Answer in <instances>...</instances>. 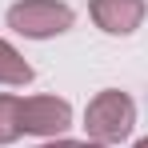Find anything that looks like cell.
Segmentation results:
<instances>
[{
    "instance_id": "cell-5",
    "label": "cell",
    "mask_w": 148,
    "mask_h": 148,
    "mask_svg": "<svg viewBox=\"0 0 148 148\" xmlns=\"http://www.w3.org/2000/svg\"><path fill=\"white\" fill-rule=\"evenodd\" d=\"M32 80V64L8 40H0V84H28Z\"/></svg>"
},
{
    "instance_id": "cell-3",
    "label": "cell",
    "mask_w": 148,
    "mask_h": 148,
    "mask_svg": "<svg viewBox=\"0 0 148 148\" xmlns=\"http://www.w3.org/2000/svg\"><path fill=\"white\" fill-rule=\"evenodd\" d=\"M72 124V104L60 96H20V132L32 136H60Z\"/></svg>"
},
{
    "instance_id": "cell-4",
    "label": "cell",
    "mask_w": 148,
    "mask_h": 148,
    "mask_svg": "<svg viewBox=\"0 0 148 148\" xmlns=\"http://www.w3.org/2000/svg\"><path fill=\"white\" fill-rule=\"evenodd\" d=\"M88 12H92L100 32H108V36H132L140 28L148 8H144V0H92Z\"/></svg>"
},
{
    "instance_id": "cell-8",
    "label": "cell",
    "mask_w": 148,
    "mask_h": 148,
    "mask_svg": "<svg viewBox=\"0 0 148 148\" xmlns=\"http://www.w3.org/2000/svg\"><path fill=\"white\" fill-rule=\"evenodd\" d=\"M132 148H148V136H144V140H136V144H132Z\"/></svg>"
},
{
    "instance_id": "cell-2",
    "label": "cell",
    "mask_w": 148,
    "mask_h": 148,
    "mask_svg": "<svg viewBox=\"0 0 148 148\" xmlns=\"http://www.w3.org/2000/svg\"><path fill=\"white\" fill-rule=\"evenodd\" d=\"M72 20H76V12L64 0H16L8 8V28L28 36V40L60 36V32L72 28Z\"/></svg>"
},
{
    "instance_id": "cell-1",
    "label": "cell",
    "mask_w": 148,
    "mask_h": 148,
    "mask_svg": "<svg viewBox=\"0 0 148 148\" xmlns=\"http://www.w3.org/2000/svg\"><path fill=\"white\" fill-rule=\"evenodd\" d=\"M132 124H136V104L128 92L120 88H104L96 96L88 100V108H84V128H88V136L96 140V144H120L132 136Z\"/></svg>"
},
{
    "instance_id": "cell-7",
    "label": "cell",
    "mask_w": 148,
    "mask_h": 148,
    "mask_svg": "<svg viewBox=\"0 0 148 148\" xmlns=\"http://www.w3.org/2000/svg\"><path fill=\"white\" fill-rule=\"evenodd\" d=\"M40 148H104V144H96V140H48Z\"/></svg>"
},
{
    "instance_id": "cell-6",
    "label": "cell",
    "mask_w": 148,
    "mask_h": 148,
    "mask_svg": "<svg viewBox=\"0 0 148 148\" xmlns=\"http://www.w3.org/2000/svg\"><path fill=\"white\" fill-rule=\"evenodd\" d=\"M20 132V96H8L0 92V144H12Z\"/></svg>"
}]
</instances>
